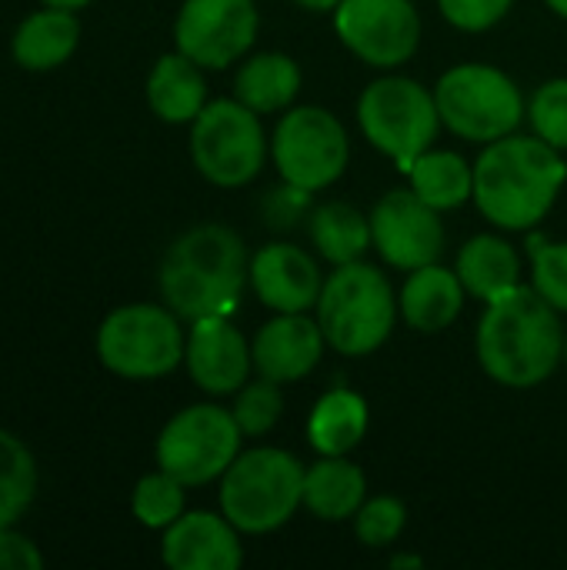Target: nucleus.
<instances>
[{
    "mask_svg": "<svg viewBox=\"0 0 567 570\" xmlns=\"http://www.w3.org/2000/svg\"><path fill=\"white\" fill-rule=\"evenodd\" d=\"M257 37L254 0H184L174 40L194 63L224 70L237 63Z\"/></svg>",
    "mask_w": 567,
    "mask_h": 570,
    "instance_id": "13",
    "label": "nucleus"
},
{
    "mask_svg": "<svg viewBox=\"0 0 567 570\" xmlns=\"http://www.w3.org/2000/svg\"><path fill=\"white\" fill-rule=\"evenodd\" d=\"M234 421L237 428L244 431V438H261L267 434L281 414H284V394H281V384L277 381H254V384H244L237 391V401H234Z\"/></svg>",
    "mask_w": 567,
    "mask_h": 570,
    "instance_id": "30",
    "label": "nucleus"
},
{
    "mask_svg": "<svg viewBox=\"0 0 567 570\" xmlns=\"http://www.w3.org/2000/svg\"><path fill=\"white\" fill-rule=\"evenodd\" d=\"M80 40V23L70 10L50 7L30 13L13 33V57L27 70H53L60 67Z\"/></svg>",
    "mask_w": 567,
    "mask_h": 570,
    "instance_id": "24",
    "label": "nucleus"
},
{
    "mask_svg": "<svg viewBox=\"0 0 567 570\" xmlns=\"http://www.w3.org/2000/svg\"><path fill=\"white\" fill-rule=\"evenodd\" d=\"M147 104L167 124H194L207 107V83L201 63L187 53H164L147 77Z\"/></svg>",
    "mask_w": 567,
    "mask_h": 570,
    "instance_id": "20",
    "label": "nucleus"
},
{
    "mask_svg": "<svg viewBox=\"0 0 567 570\" xmlns=\"http://www.w3.org/2000/svg\"><path fill=\"white\" fill-rule=\"evenodd\" d=\"M334 27L341 43L378 70L411 60L421 40V17L411 0H341Z\"/></svg>",
    "mask_w": 567,
    "mask_h": 570,
    "instance_id": "12",
    "label": "nucleus"
},
{
    "mask_svg": "<svg viewBox=\"0 0 567 570\" xmlns=\"http://www.w3.org/2000/svg\"><path fill=\"white\" fill-rule=\"evenodd\" d=\"M358 124L364 137L408 174V167L434 144L441 114L434 90L411 77L388 73L364 87L358 100Z\"/></svg>",
    "mask_w": 567,
    "mask_h": 570,
    "instance_id": "7",
    "label": "nucleus"
},
{
    "mask_svg": "<svg viewBox=\"0 0 567 570\" xmlns=\"http://www.w3.org/2000/svg\"><path fill=\"white\" fill-rule=\"evenodd\" d=\"M567 180L558 147L508 134L491 140L475 164V204L501 230H531L555 207Z\"/></svg>",
    "mask_w": 567,
    "mask_h": 570,
    "instance_id": "2",
    "label": "nucleus"
},
{
    "mask_svg": "<svg viewBox=\"0 0 567 570\" xmlns=\"http://www.w3.org/2000/svg\"><path fill=\"white\" fill-rule=\"evenodd\" d=\"M184 334L174 311L157 304H130L114 311L97 331L100 364L130 381H154L184 361Z\"/></svg>",
    "mask_w": 567,
    "mask_h": 570,
    "instance_id": "9",
    "label": "nucleus"
},
{
    "mask_svg": "<svg viewBox=\"0 0 567 570\" xmlns=\"http://www.w3.org/2000/svg\"><path fill=\"white\" fill-rule=\"evenodd\" d=\"M37 491V468L30 451L7 431H0V531L30 508Z\"/></svg>",
    "mask_w": 567,
    "mask_h": 570,
    "instance_id": "28",
    "label": "nucleus"
},
{
    "mask_svg": "<svg viewBox=\"0 0 567 570\" xmlns=\"http://www.w3.org/2000/svg\"><path fill=\"white\" fill-rule=\"evenodd\" d=\"M294 3L304 10H314V13H328V10H338L341 0H294Z\"/></svg>",
    "mask_w": 567,
    "mask_h": 570,
    "instance_id": "37",
    "label": "nucleus"
},
{
    "mask_svg": "<svg viewBox=\"0 0 567 570\" xmlns=\"http://www.w3.org/2000/svg\"><path fill=\"white\" fill-rule=\"evenodd\" d=\"M190 157L197 170L217 187L251 184L267 160V134L261 114L237 97L207 104L190 127Z\"/></svg>",
    "mask_w": 567,
    "mask_h": 570,
    "instance_id": "8",
    "label": "nucleus"
},
{
    "mask_svg": "<svg viewBox=\"0 0 567 570\" xmlns=\"http://www.w3.org/2000/svg\"><path fill=\"white\" fill-rule=\"evenodd\" d=\"M545 3H548L558 17H565L567 20V0H545Z\"/></svg>",
    "mask_w": 567,
    "mask_h": 570,
    "instance_id": "40",
    "label": "nucleus"
},
{
    "mask_svg": "<svg viewBox=\"0 0 567 570\" xmlns=\"http://www.w3.org/2000/svg\"><path fill=\"white\" fill-rule=\"evenodd\" d=\"M424 561L421 558H411V554H398V558H391V568H421Z\"/></svg>",
    "mask_w": 567,
    "mask_h": 570,
    "instance_id": "38",
    "label": "nucleus"
},
{
    "mask_svg": "<svg viewBox=\"0 0 567 570\" xmlns=\"http://www.w3.org/2000/svg\"><path fill=\"white\" fill-rule=\"evenodd\" d=\"M458 277L478 301H495L521 284V257L498 234H478L458 250Z\"/></svg>",
    "mask_w": 567,
    "mask_h": 570,
    "instance_id": "22",
    "label": "nucleus"
},
{
    "mask_svg": "<svg viewBox=\"0 0 567 570\" xmlns=\"http://www.w3.org/2000/svg\"><path fill=\"white\" fill-rule=\"evenodd\" d=\"M180 514H184V484L174 474L157 471V474H147V478L137 481V488H134V518L144 528L167 531Z\"/></svg>",
    "mask_w": 567,
    "mask_h": 570,
    "instance_id": "29",
    "label": "nucleus"
},
{
    "mask_svg": "<svg viewBox=\"0 0 567 570\" xmlns=\"http://www.w3.org/2000/svg\"><path fill=\"white\" fill-rule=\"evenodd\" d=\"M301 90V67L287 53H257L251 57L234 80V97L257 114L287 110Z\"/></svg>",
    "mask_w": 567,
    "mask_h": 570,
    "instance_id": "25",
    "label": "nucleus"
},
{
    "mask_svg": "<svg viewBox=\"0 0 567 570\" xmlns=\"http://www.w3.org/2000/svg\"><path fill=\"white\" fill-rule=\"evenodd\" d=\"M43 568V554L17 531H0V570H37Z\"/></svg>",
    "mask_w": 567,
    "mask_h": 570,
    "instance_id": "36",
    "label": "nucleus"
},
{
    "mask_svg": "<svg viewBox=\"0 0 567 570\" xmlns=\"http://www.w3.org/2000/svg\"><path fill=\"white\" fill-rule=\"evenodd\" d=\"M364 434H368V404L361 394L348 387L328 391L307 417V438L321 458H348Z\"/></svg>",
    "mask_w": 567,
    "mask_h": 570,
    "instance_id": "23",
    "label": "nucleus"
},
{
    "mask_svg": "<svg viewBox=\"0 0 567 570\" xmlns=\"http://www.w3.org/2000/svg\"><path fill=\"white\" fill-rule=\"evenodd\" d=\"M307 210H311V190H301L287 180L277 190H267L261 200V217L274 230H291Z\"/></svg>",
    "mask_w": 567,
    "mask_h": 570,
    "instance_id": "35",
    "label": "nucleus"
},
{
    "mask_svg": "<svg viewBox=\"0 0 567 570\" xmlns=\"http://www.w3.org/2000/svg\"><path fill=\"white\" fill-rule=\"evenodd\" d=\"M565 361H567V341H565Z\"/></svg>",
    "mask_w": 567,
    "mask_h": 570,
    "instance_id": "41",
    "label": "nucleus"
},
{
    "mask_svg": "<svg viewBox=\"0 0 567 570\" xmlns=\"http://www.w3.org/2000/svg\"><path fill=\"white\" fill-rule=\"evenodd\" d=\"M511 3L515 0H438L444 20L468 33L491 30L495 23H501L508 17Z\"/></svg>",
    "mask_w": 567,
    "mask_h": 570,
    "instance_id": "34",
    "label": "nucleus"
},
{
    "mask_svg": "<svg viewBox=\"0 0 567 570\" xmlns=\"http://www.w3.org/2000/svg\"><path fill=\"white\" fill-rule=\"evenodd\" d=\"M244 431L234 414L217 404H194L167 421L157 438V464L174 474L184 488H201L234 464L241 454Z\"/></svg>",
    "mask_w": 567,
    "mask_h": 570,
    "instance_id": "10",
    "label": "nucleus"
},
{
    "mask_svg": "<svg viewBox=\"0 0 567 570\" xmlns=\"http://www.w3.org/2000/svg\"><path fill=\"white\" fill-rule=\"evenodd\" d=\"M528 120L545 144L567 150V77L548 80L545 87H538V94L531 97V107H528Z\"/></svg>",
    "mask_w": 567,
    "mask_h": 570,
    "instance_id": "33",
    "label": "nucleus"
},
{
    "mask_svg": "<svg viewBox=\"0 0 567 570\" xmlns=\"http://www.w3.org/2000/svg\"><path fill=\"white\" fill-rule=\"evenodd\" d=\"M558 314L561 311L525 284L488 301L475 337L485 374L511 391L545 384L565 361L567 337Z\"/></svg>",
    "mask_w": 567,
    "mask_h": 570,
    "instance_id": "1",
    "label": "nucleus"
},
{
    "mask_svg": "<svg viewBox=\"0 0 567 570\" xmlns=\"http://www.w3.org/2000/svg\"><path fill=\"white\" fill-rule=\"evenodd\" d=\"M271 157L281 180L301 190H324L348 170L351 140L344 124L324 107L287 110L271 137Z\"/></svg>",
    "mask_w": 567,
    "mask_h": 570,
    "instance_id": "11",
    "label": "nucleus"
},
{
    "mask_svg": "<svg viewBox=\"0 0 567 570\" xmlns=\"http://www.w3.org/2000/svg\"><path fill=\"white\" fill-rule=\"evenodd\" d=\"M408 177H411V190L434 210H454L475 200V167H468V160L454 150L428 147L408 167Z\"/></svg>",
    "mask_w": 567,
    "mask_h": 570,
    "instance_id": "27",
    "label": "nucleus"
},
{
    "mask_svg": "<svg viewBox=\"0 0 567 570\" xmlns=\"http://www.w3.org/2000/svg\"><path fill=\"white\" fill-rule=\"evenodd\" d=\"M304 504V468L281 448L241 451L221 478V514L241 534H271Z\"/></svg>",
    "mask_w": 567,
    "mask_h": 570,
    "instance_id": "5",
    "label": "nucleus"
},
{
    "mask_svg": "<svg viewBox=\"0 0 567 570\" xmlns=\"http://www.w3.org/2000/svg\"><path fill=\"white\" fill-rule=\"evenodd\" d=\"M441 124L475 144H491L518 130L525 97L518 83L491 63H458L434 87Z\"/></svg>",
    "mask_w": 567,
    "mask_h": 570,
    "instance_id": "6",
    "label": "nucleus"
},
{
    "mask_svg": "<svg viewBox=\"0 0 567 570\" xmlns=\"http://www.w3.org/2000/svg\"><path fill=\"white\" fill-rule=\"evenodd\" d=\"M47 7H63V10H77V7H87L90 0H43Z\"/></svg>",
    "mask_w": 567,
    "mask_h": 570,
    "instance_id": "39",
    "label": "nucleus"
},
{
    "mask_svg": "<svg viewBox=\"0 0 567 570\" xmlns=\"http://www.w3.org/2000/svg\"><path fill=\"white\" fill-rule=\"evenodd\" d=\"M465 284L458 271H448L441 264H428L411 271V277L401 287L398 307L408 327L421 334H438L451 327L465 307Z\"/></svg>",
    "mask_w": 567,
    "mask_h": 570,
    "instance_id": "19",
    "label": "nucleus"
},
{
    "mask_svg": "<svg viewBox=\"0 0 567 570\" xmlns=\"http://www.w3.org/2000/svg\"><path fill=\"white\" fill-rule=\"evenodd\" d=\"M314 311L328 347L344 357L374 354L391 337L394 321L401 314L388 277L364 261L341 264L324 281Z\"/></svg>",
    "mask_w": 567,
    "mask_h": 570,
    "instance_id": "4",
    "label": "nucleus"
},
{
    "mask_svg": "<svg viewBox=\"0 0 567 570\" xmlns=\"http://www.w3.org/2000/svg\"><path fill=\"white\" fill-rule=\"evenodd\" d=\"M194 384L207 394H237L254 367L251 344L231 324V317H201L190 327L184 347Z\"/></svg>",
    "mask_w": 567,
    "mask_h": 570,
    "instance_id": "16",
    "label": "nucleus"
},
{
    "mask_svg": "<svg viewBox=\"0 0 567 570\" xmlns=\"http://www.w3.org/2000/svg\"><path fill=\"white\" fill-rule=\"evenodd\" d=\"M368 498V481L348 458H321L304 471V508L328 524H341L361 511Z\"/></svg>",
    "mask_w": 567,
    "mask_h": 570,
    "instance_id": "21",
    "label": "nucleus"
},
{
    "mask_svg": "<svg viewBox=\"0 0 567 570\" xmlns=\"http://www.w3.org/2000/svg\"><path fill=\"white\" fill-rule=\"evenodd\" d=\"M531 287L555 311L567 314V240L551 244L545 237H531Z\"/></svg>",
    "mask_w": 567,
    "mask_h": 570,
    "instance_id": "31",
    "label": "nucleus"
},
{
    "mask_svg": "<svg viewBox=\"0 0 567 570\" xmlns=\"http://www.w3.org/2000/svg\"><path fill=\"white\" fill-rule=\"evenodd\" d=\"M431 204L414 190H391L371 210V234L378 254L398 271L438 264L444 250V224Z\"/></svg>",
    "mask_w": 567,
    "mask_h": 570,
    "instance_id": "14",
    "label": "nucleus"
},
{
    "mask_svg": "<svg viewBox=\"0 0 567 570\" xmlns=\"http://www.w3.org/2000/svg\"><path fill=\"white\" fill-rule=\"evenodd\" d=\"M251 281L244 240L224 224H201L177 237L160 264V294L184 321L231 317Z\"/></svg>",
    "mask_w": 567,
    "mask_h": 570,
    "instance_id": "3",
    "label": "nucleus"
},
{
    "mask_svg": "<svg viewBox=\"0 0 567 570\" xmlns=\"http://www.w3.org/2000/svg\"><path fill=\"white\" fill-rule=\"evenodd\" d=\"M324 331L317 321H311L307 314H277L274 321H267L254 344V367L261 377L277 381V384H291L307 377L321 357H324Z\"/></svg>",
    "mask_w": 567,
    "mask_h": 570,
    "instance_id": "17",
    "label": "nucleus"
},
{
    "mask_svg": "<svg viewBox=\"0 0 567 570\" xmlns=\"http://www.w3.org/2000/svg\"><path fill=\"white\" fill-rule=\"evenodd\" d=\"M307 230H311V244L317 247V254L331 261L334 267L361 261L368 247L374 244L371 217H364L358 207L341 204V200L314 207L307 214Z\"/></svg>",
    "mask_w": 567,
    "mask_h": 570,
    "instance_id": "26",
    "label": "nucleus"
},
{
    "mask_svg": "<svg viewBox=\"0 0 567 570\" xmlns=\"http://www.w3.org/2000/svg\"><path fill=\"white\" fill-rule=\"evenodd\" d=\"M404 524H408V508H404V501H398L391 494L364 501L361 511L354 514V531H358L361 544H368V548L394 544L401 538Z\"/></svg>",
    "mask_w": 567,
    "mask_h": 570,
    "instance_id": "32",
    "label": "nucleus"
},
{
    "mask_svg": "<svg viewBox=\"0 0 567 570\" xmlns=\"http://www.w3.org/2000/svg\"><path fill=\"white\" fill-rule=\"evenodd\" d=\"M251 287L274 314H307L317 307L324 277L307 250L294 244H267L251 257Z\"/></svg>",
    "mask_w": 567,
    "mask_h": 570,
    "instance_id": "15",
    "label": "nucleus"
},
{
    "mask_svg": "<svg viewBox=\"0 0 567 570\" xmlns=\"http://www.w3.org/2000/svg\"><path fill=\"white\" fill-rule=\"evenodd\" d=\"M237 534L224 514H180L164 534V564L174 570H237L244 561Z\"/></svg>",
    "mask_w": 567,
    "mask_h": 570,
    "instance_id": "18",
    "label": "nucleus"
}]
</instances>
